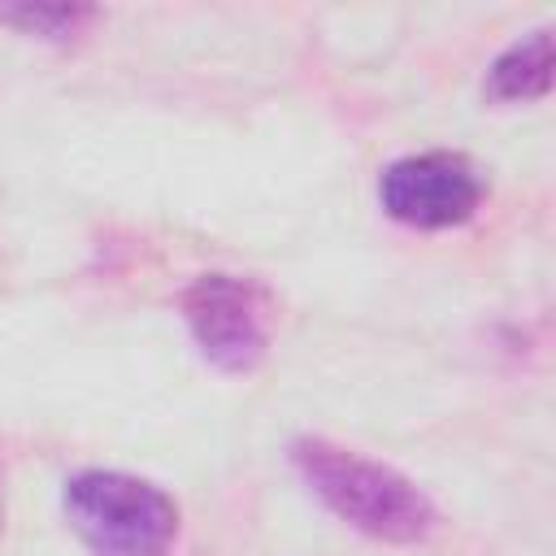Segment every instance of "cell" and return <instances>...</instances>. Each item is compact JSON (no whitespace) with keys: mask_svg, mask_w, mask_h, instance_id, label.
<instances>
[{"mask_svg":"<svg viewBox=\"0 0 556 556\" xmlns=\"http://www.w3.org/2000/svg\"><path fill=\"white\" fill-rule=\"evenodd\" d=\"M291 465L304 478V486L352 530L378 539V543H421L434 534L439 513L430 495L404 478L400 469L369 460L352 447H339L330 439L304 434L291 443Z\"/></svg>","mask_w":556,"mask_h":556,"instance_id":"6da1fadb","label":"cell"},{"mask_svg":"<svg viewBox=\"0 0 556 556\" xmlns=\"http://www.w3.org/2000/svg\"><path fill=\"white\" fill-rule=\"evenodd\" d=\"M61 504L91 556H165L178 539V504L156 482L122 469L74 473Z\"/></svg>","mask_w":556,"mask_h":556,"instance_id":"7a4b0ae2","label":"cell"},{"mask_svg":"<svg viewBox=\"0 0 556 556\" xmlns=\"http://www.w3.org/2000/svg\"><path fill=\"white\" fill-rule=\"evenodd\" d=\"M182 321L222 374H252L269 352V295L252 278L200 274L182 291Z\"/></svg>","mask_w":556,"mask_h":556,"instance_id":"3957f363","label":"cell"},{"mask_svg":"<svg viewBox=\"0 0 556 556\" xmlns=\"http://www.w3.org/2000/svg\"><path fill=\"white\" fill-rule=\"evenodd\" d=\"M378 200L387 217L413 230H452L482 204V174L465 152H413L382 169Z\"/></svg>","mask_w":556,"mask_h":556,"instance_id":"277c9868","label":"cell"},{"mask_svg":"<svg viewBox=\"0 0 556 556\" xmlns=\"http://www.w3.org/2000/svg\"><path fill=\"white\" fill-rule=\"evenodd\" d=\"M552 30H530L521 39H513L486 70L482 78V96L491 104H530L543 100L552 91Z\"/></svg>","mask_w":556,"mask_h":556,"instance_id":"5b68a950","label":"cell"},{"mask_svg":"<svg viewBox=\"0 0 556 556\" xmlns=\"http://www.w3.org/2000/svg\"><path fill=\"white\" fill-rule=\"evenodd\" d=\"M91 22H96L91 4H43V0L0 4V26H9L17 35H30V39H48V43H70Z\"/></svg>","mask_w":556,"mask_h":556,"instance_id":"8992f818","label":"cell"}]
</instances>
